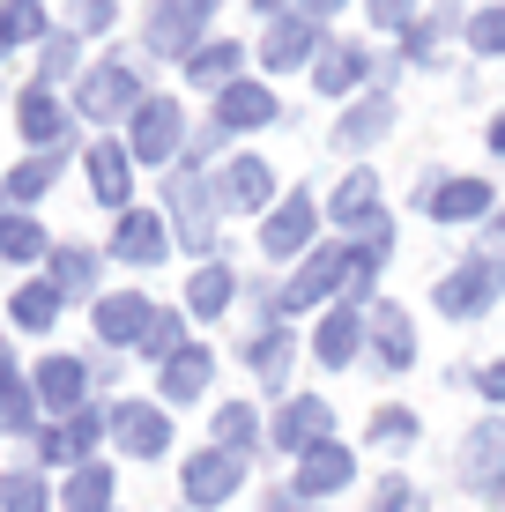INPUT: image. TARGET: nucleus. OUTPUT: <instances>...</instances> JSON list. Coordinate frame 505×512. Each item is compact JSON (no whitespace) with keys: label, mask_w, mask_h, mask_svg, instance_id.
Here are the masks:
<instances>
[{"label":"nucleus","mask_w":505,"mask_h":512,"mask_svg":"<svg viewBox=\"0 0 505 512\" xmlns=\"http://www.w3.org/2000/svg\"><path fill=\"white\" fill-rule=\"evenodd\" d=\"M216 446L238 453V461L260 453V409H253V401H223V409H216Z\"/></svg>","instance_id":"f704fd0d"},{"label":"nucleus","mask_w":505,"mask_h":512,"mask_svg":"<svg viewBox=\"0 0 505 512\" xmlns=\"http://www.w3.org/2000/svg\"><path fill=\"white\" fill-rule=\"evenodd\" d=\"M364 320H372V349H379V364H387V372H409V364H416L409 312H402V305H372Z\"/></svg>","instance_id":"c756f323"},{"label":"nucleus","mask_w":505,"mask_h":512,"mask_svg":"<svg viewBox=\"0 0 505 512\" xmlns=\"http://www.w3.org/2000/svg\"><path fill=\"white\" fill-rule=\"evenodd\" d=\"M60 498L45 490V475H30V468H8L0 475V512H52Z\"/></svg>","instance_id":"c9c22d12"},{"label":"nucleus","mask_w":505,"mask_h":512,"mask_svg":"<svg viewBox=\"0 0 505 512\" xmlns=\"http://www.w3.org/2000/svg\"><path fill=\"white\" fill-rule=\"evenodd\" d=\"M327 52V30L312 23V15H275L268 30H260V67H268V75H290V67H312Z\"/></svg>","instance_id":"6e6552de"},{"label":"nucleus","mask_w":505,"mask_h":512,"mask_svg":"<svg viewBox=\"0 0 505 512\" xmlns=\"http://www.w3.org/2000/svg\"><path fill=\"white\" fill-rule=\"evenodd\" d=\"M364 15H372L379 38H409V30L424 23V8H416V0H364Z\"/></svg>","instance_id":"ea45409f"},{"label":"nucleus","mask_w":505,"mask_h":512,"mask_svg":"<svg viewBox=\"0 0 505 512\" xmlns=\"http://www.w3.org/2000/svg\"><path fill=\"white\" fill-rule=\"evenodd\" d=\"M75 112L82 119H134L142 112V67L127 60V52H112V60H97L90 75H82V90H75Z\"/></svg>","instance_id":"f03ea898"},{"label":"nucleus","mask_w":505,"mask_h":512,"mask_svg":"<svg viewBox=\"0 0 505 512\" xmlns=\"http://www.w3.org/2000/svg\"><path fill=\"white\" fill-rule=\"evenodd\" d=\"M357 483V453L350 446H335V438H327V446H312V453H298V498H335V490H350Z\"/></svg>","instance_id":"a211bd4d"},{"label":"nucleus","mask_w":505,"mask_h":512,"mask_svg":"<svg viewBox=\"0 0 505 512\" xmlns=\"http://www.w3.org/2000/svg\"><path fill=\"white\" fill-rule=\"evenodd\" d=\"M231 290H238V275L223 268V260H201V268L186 275V312H194V320H216V312L231 305Z\"/></svg>","instance_id":"7c9ffc66"},{"label":"nucleus","mask_w":505,"mask_h":512,"mask_svg":"<svg viewBox=\"0 0 505 512\" xmlns=\"http://www.w3.org/2000/svg\"><path fill=\"white\" fill-rule=\"evenodd\" d=\"M0 431H38V394H30V386H8V394H0Z\"/></svg>","instance_id":"79ce46f5"},{"label":"nucleus","mask_w":505,"mask_h":512,"mask_svg":"<svg viewBox=\"0 0 505 512\" xmlns=\"http://www.w3.org/2000/svg\"><path fill=\"white\" fill-rule=\"evenodd\" d=\"M75 60H82V38H75V30H52V38H45V82H60Z\"/></svg>","instance_id":"a18cd8bd"},{"label":"nucleus","mask_w":505,"mask_h":512,"mask_svg":"<svg viewBox=\"0 0 505 512\" xmlns=\"http://www.w3.org/2000/svg\"><path fill=\"white\" fill-rule=\"evenodd\" d=\"M164 201H171V216H179V245L186 253H208V245H216V216H223L216 179H201L194 164H179L171 186H164Z\"/></svg>","instance_id":"39448f33"},{"label":"nucleus","mask_w":505,"mask_h":512,"mask_svg":"<svg viewBox=\"0 0 505 512\" xmlns=\"http://www.w3.org/2000/svg\"><path fill=\"white\" fill-rule=\"evenodd\" d=\"M364 334H372V320H357V312L342 305V312H320V334H312V349H320L327 372H342V364H357Z\"/></svg>","instance_id":"bb28decb"},{"label":"nucleus","mask_w":505,"mask_h":512,"mask_svg":"<svg viewBox=\"0 0 505 512\" xmlns=\"http://www.w3.org/2000/svg\"><path fill=\"white\" fill-rule=\"evenodd\" d=\"M320 238V201L312 193H283V201L260 216V253L268 260H305Z\"/></svg>","instance_id":"423d86ee"},{"label":"nucleus","mask_w":505,"mask_h":512,"mask_svg":"<svg viewBox=\"0 0 505 512\" xmlns=\"http://www.w3.org/2000/svg\"><path fill=\"white\" fill-rule=\"evenodd\" d=\"M60 305H67V297L52 290V275H30V282H15V290H8V320L23 327V334L60 327Z\"/></svg>","instance_id":"a878e982"},{"label":"nucleus","mask_w":505,"mask_h":512,"mask_svg":"<svg viewBox=\"0 0 505 512\" xmlns=\"http://www.w3.org/2000/svg\"><path fill=\"white\" fill-rule=\"evenodd\" d=\"M15 127H23V141L45 156V149H67V134H75V112L52 97V82H30V90L15 97Z\"/></svg>","instance_id":"f8f14e48"},{"label":"nucleus","mask_w":505,"mask_h":512,"mask_svg":"<svg viewBox=\"0 0 505 512\" xmlns=\"http://www.w3.org/2000/svg\"><path fill=\"white\" fill-rule=\"evenodd\" d=\"M52 290L60 297H97V253L90 245H52Z\"/></svg>","instance_id":"473e14b6"},{"label":"nucleus","mask_w":505,"mask_h":512,"mask_svg":"<svg viewBox=\"0 0 505 512\" xmlns=\"http://www.w3.org/2000/svg\"><path fill=\"white\" fill-rule=\"evenodd\" d=\"M416 438H424L416 409H372V446H387V453H409Z\"/></svg>","instance_id":"4c0bfd02"},{"label":"nucleus","mask_w":505,"mask_h":512,"mask_svg":"<svg viewBox=\"0 0 505 512\" xmlns=\"http://www.w3.org/2000/svg\"><path fill=\"white\" fill-rule=\"evenodd\" d=\"M119 23V0H67V30L75 38H104Z\"/></svg>","instance_id":"a19ab883"},{"label":"nucleus","mask_w":505,"mask_h":512,"mask_svg":"<svg viewBox=\"0 0 505 512\" xmlns=\"http://www.w3.org/2000/svg\"><path fill=\"white\" fill-rule=\"evenodd\" d=\"M505 297V268L498 260H461V268H446L431 282V305H439V320H483V312H498Z\"/></svg>","instance_id":"f257e3e1"},{"label":"nucleus","mask_w":505,"mask_h":512,"mask_svg":"<svg viewBox=\"0 0 505 512\" xmlns=\"http://www.w3.org/2000/svg\"><path fill=\"white\" fill-rule=\"evenodd\" d=\"M335 8H342V0H298V15H312V23H327Z\"/></svg>","instance_id":"3c124183"},{"label":"nucleus","mask_w":505,"mask_h":512,"mask_svg":"<svg viewBox=\"0 0 505 512\" xmlns=\"http://www.w3.org/2000/svg\"><path fill=\"white\" fill-rule=\"evenodd\" d=\"M372 512H431V505H424V490H416V483H402V475H387V483L372 490Z\"/></svg>","instance_id":"37998d69"},{"label":"nucleus","mask_w":505,"mask_h":512,"mask_svg":"<svg viewBox=\"0 0 505 512\" xmlns=\"http://www.w3.org/2000/svg\"><path fill=\"white\" fill-rule=\"evenodd\" d=\"M461 38H468V52L498 60V52H505V0H498V8H476V15H468V30H461Z\"/></svg>","instance_id":"58836bf2"},{"label":"nucleus","mask_w":505,"mask_h":512,"mask_svg":"<svg viewBox=\"0 0 505 512\" xmlns=\"http://www.w3.org/2000/svg\"><path fill=\"white\" fill-rule=\"evenodd\" d=\"M491 156H505V112L491 119Z\"/></svg>","instance_id":"6e6d98bb"},{"label":"nucleus","mask_w":505,"mask_h":512,"mask_svg":"<svg viewBox=\"0 0 505 512\" xmlns=\"http://www.w3.org/2000/svg\"><path fill=\"white\" fill-rule=\"evenodd\" d=\"M156 320V305L142 290H112V297H97V342H112V349H142V334Z\"/></svg>","instance_id":"6ab92c4d"},{"label":"nucleus","mask_w":505,"mask_h":512,"mask_svg":"<svg viewBox=\"0 0 505 512\" xmlns=\"http://www.w3.org/2000/svg\"><path fill=\"white\" fill-rule=\"evenodd\" d=\"M483 260H498V268H505V208L491 216V231H483Z\"/></svg>","instance_id":"8fccbe9b"},{"label":"nucleus","mask_w":505,"mask_h":512,"mask_svg":"<svg viewBox=\"0 0 505 512\" xmlns=\"http://www.w3.org/2000/svg\"><path fill=\"white\" fill-rule=\"evenodd\" d=\"M350 275H357V245L327 238V245H312V253L298 260V275L283 282V305L290 312H312V305H327V297L350 290Z\"/></svg>","instance_id":"7ed1b4c3"},{"label":"nucleus","mask_w":505,"mask_h":512,"mask_svg":"<svg viewBox=\"0 0 505 512\" xmlns=\"http://www.w3.org/2000/svg\"><path fill=\"white\" fill-rule=\"evenodd\" d=\"M149 8H164V15H179V23H208V15L223 8V0H149Z\"/></svg>","instance_id":"de8ad7c7"},{"label":"nucleus","mask_w":505,"mask_h":512,"mask_svg":"<svg viewBox=\"0 0 505 512\" xmlns=\"http://www.w3.org/2000/svg\"><path fill=\"white\" fill-rule=\"evenodd\" d=\"M0 52H15V15L0 8Z\"/></svg>","instance_id":"5fc2aeb1"},{"label":"nucleus","mask_w":505,"mask_h":512,"mask_svg":"<svg viewBox=\"0 0 505 512\" xmlns=\"http://www.w3.org/2000/svg\"><path fill=\"white\" fill-rule=\"evenodd\" d=\"M60 512H112V468H104V461H82V468H67Z\"/></svg>","instance_id":"2f4dec72"},{"label":"nucleus","mask_w":505,"mask_h":512,"mask_svg":"<svg viewBox=\"0 0 505 512\" xmlns=\"http://www.w3.org/2000/svg\"><path fill=\"white\" fill-rule=\"evenodd\" d=\"M498 505H505V498H498Z\"/></svg>","instance_id":"4d7b16f0"},{"label":"nucleus","mask_w":505,"mask_h":512,"mask_svg":"<svg viewBox=\"0 0 505 512\" xmlns=\"http://www.w3.org/2000/svg\"><path fill=\"white\" fill-rule=\"evenodd\" d=\"M186 82L208 90V97H223L231 82H246V45H238V38H208L194 60H186Z\"/></svg>","instance_id":"4be33fe9"},{"label":"nucleus","mask_w":505,"mask_h":512,"mask_svg":"<svg viewBox=\"0 0 505 512\" xmlns=\"http://www.w3.org/2000/svg\"><path fill=\"white\" fill-rule=\"evenodd\" d=\"M82 171H90L97 208H112V216L134 208V149L127 141H90V149H82Z\"/></svg>","instance_id":"9d476101"},{"label":"nucleus","mask_w":505,"mask_h":512,"mask_svg":"<svg viewBox=\"0 0 505 512\" xmlns=\"http://www.w3.org/2000/svg\"><path fill=\"white\" fill-rule=\"evenodd\" d=\"M60 171H67V149H45V156H30V164H15L8 179H0V201H8V208H23V216H30V201H45V186L60 179Z\"/></svg>","instance_id":"c85d7f7f"},{"label":"nucleus","mask_w":505,"mask_h":512,"mask_svg":"<svg viewBox=\"0 0 505 512\" xmlns=\"http://www.w3.org/2000/svg\"><path fill=\"white\" fill-rule=\"evenodd\" d=\"M90 364L82 357H45L38 372H30V394H38V409H60V416H75V409H90Z\"/></svg>","instance_id":"2eb2a0df"},{"label":"nucleus","mask_w":505,"mask_h":512,"mask_svg":"<svg viewBox=\"0 0 505 512\" xmlns=\"http://www.w3.org/2000/svg\"><path fill=\"white\" fill-rule=\"evenodd\" d=\"M290 349H298V334H290V327H260V334H246V364L260 372V386H283Z\"/></svg>","instance_id":"72a5a7b5"},{"label":"nucleus","mask_w":505,"mask_h":512,"mask_svg":"<svg viewBox=\"0 0 505 512\" xmlns=\"http://www.w3.org/2000/svg\"><path fill=\"white\" fill-rule=\"evenodd\" d=\"M8 386H23V379H15V349L0 342V394H8Z\"/></svg>","instance_id":"603ef678"},{"label":"nucleus","mask_w":505,"mask_h":512,"mask_svg":"<svg viewBox=\"0 0 505 512\" xmlns=\"http://www.w3.org/2000/svg\"><path fill=\"white\" fill-rule=\"evenodd\" d=\"M476 394L491 401V409H505V364H483V379H476Z\"/></svg>","instance_id":"09e8293b"},{"label":"nucleus","mask_w":505,"mask_h":512,"mask_svg":"<svg viewBox=\"0 0 505 512\" xmlns=\"http://www.w3.org/2000/svg\"><path fill=\"white\" fill-rule=\"evenodd\" d=\"M194 127H186V104L179 97H142V112L127 119V149L134 164H179Z\"/></svg>","instance_id":"20e7f679"},{"label":"nucleus","mask_w":505,"mask_h":512,"mask_svg":"<svg viewBox=\"0 0 505 512\" xmlns=\"http://www.w3.org/2000/svg\"><path fill=\"white\" fill-rule=\"evenodd\" d=\"M394 127V97L387 90H372V97H357L350 112H342V127L327 134V149H342V156H357V149H372L379 134Z\"/></svg>","instance_id":"412c9836"},{"label":"nucleus","mask_w":505,"mask_h":512,"mask_svg":"<svg viewBox=\"0 0 505 512\" xmlns=\"http://www.w3.org/2000/svg\"><path fill=\"white\" fill-rule=\"evenodd\" d=\"M364 75H372V45H327L312 60V90L320 97H350V90H364Z\"/></svg>","instance_id":"b1692460"},{"label":"nucleus","mask_w":505,"mask_h":512,"mask_svg":"<svg viewBox=\"0 0 505 512\" xmlns=\"http://www.w3.org/2000/svg\"><path fill=\"white\" fill-rule=\"evenodd\" d=\"M461 483L483 490V498H505V423H476V431L461 438Z\"/></svg>","instance_id":"4468645a"},{"label":"nucleus","mask_w":505,"mask_h":512,"mask_svg":"<svg viewBox=\"0 0 505 512\" xmlns=\"http://www.w3.org/2000/svg\"><path fill=\"white\" fill-rule=\"evenodd\" d=\"M8 15H15V45H45L52 38V15L38 0H8Z\"/></svg>","instance_id":"c03bdc74"},{"label":"nucleus","mask_w":505,"mask_h":512,"mask_svg":"<svg viewBox=\"0 0 505 512\" xmlns=\"http://www.w3.org/2000/svg\"><path fill=\"white\" fill-rule=\"evenodd\" d=\"M0 260H8V268H38V260H52L45 223L23 216V208H0Z\"/></svg>","instance_id":"cd10ccee"},{"label":"nucleus","mask_w":505,"mask_h":512,"mask_svg":"<svg viewBox=\"0 0 505 512\" xmlns=\"http://www.w3.org/2000/svg\"><path fill=\"white\" fill-rule=\"evenodd\" d=\"M223 141H231V134H223V127H216V119H208V127H201L194 141H186V164H194V171H201V164H208V156H216V149H223Z\"/></svg>","instance_id":"49530a36"},{"label":"nucleus","mask_w":505,"mask_h":512,"mask_svg":"<svg viewBox=\"0 0 505 512\" xmlns=\"http://www.w3.org/2000/svg\"><path fill=\"white\" fill-rule=\"evenodd\" d=\"M216 201H223V216H268V208H275L268 156H231V164L216 171Z\"/></svg>","instance_id":"1a4fd4ad"},{"label":"nucleus","mask_w":505,"mask_h":512,"mask_svg":"<svg viewBox=\"0 0 505 512\" xmlns=\"http://www.w3.org/2000/svg\"><path fill=\"white\" fill-rule=\"evenodd\" d=\"M238 483H246V461H238V453H223V446H201L194 461H186V505H194V512L231 505Z\"/></svg>","instance_id":"9b49d317"},{"label":"nucleus","mask_w":505,"mask_h":512,"mask_svg":"<svg viewBox=\"0 0 505 512\" xmlns=\"http://www.w3.org/2000/svg\"><path fill=\"white\" fill-rule=\"evenodd\" d=\"M186 349V312H164L156 305V320H149V334H142V357L149 364H171Z\"/></svg>","instance_id":"e433bc0d"},{"label":"nucleus","mask_w":505,"mask_h":512,"mask_svg":"<svg viewBox=\"0 0 505 512\" xmlns=\"http://www.w3.org/2000/svg\"><path fill=\"white\" fill-rule=\"evenodd\" d=\"M327 216L342 223V231H364V223H379L387 208H379V171H342V186L327 193Z\"/></svg>","instance_id":"5701e85b"},{"label":"nucleus","mask_w":505,"mask_h":512,"mask_svg":"<svg viewBox=\"0 0 505 512\" xmlns=\"http://www.w3.org/2000/svg\"><path fill=\"white\" fill-rule=\"evenodd\" d=\"M171 253V223L156 216V208H127L112 231V260L119 268H156V260Z\"/></svg>","instance_id":"dca6fc26"},{"label":"nucleus","mask_w":505,"mask_h":512,"mask_svg":"<svg viewBox=\"0 0 505 512\" xmlns=\"http://www.w3.org/2000/svg\"><path fill=\"white\" fill-rule=\"evenodd\" d=\"M327 431H335L327 401L320 394H290L283 409H275V423H268V446L275 453H312V446H327Z\"/></svg>","instance_id":"ddd939ff"},{"label":"nucleus","mask_w":505,"mask_h":512,"mask_svg":"<svg viewBox=\"0 0 505 512\" xmlns=\"http://www.w3.org/2000/svg\"><path fill=\"white\" fill-rule=\"evenodd\" d=\"M290 8H298V0H253V15H268V23H275V15H290Z\"/></svg>","instance_id":"864d4df0"},{"label":"nucleus","mask_w":505,"mask_h":512,"mask_svg":"<svg viewBox=\"0 0 505 512\" xmlns=\"http://www.w3.org/2000/svg\"><path fill=\"white\" fill-rule=\"evenodd\" d=\"M112 446L134 453V461H156L171 446V416L149 409V401H112Z\"/></svg>","instance_id":"f3484780"},{"label":"nucleus","mask_w":505,"mask_h":512,"mask_svg":"<svg viewBox=\"0 0 505 512\" xmlns=\"http://www.w3.org/2000/svg\"><path fill=\"white\" fill-rule=\"evenodd\" d=\"M208 379H216V357H208V349H194V342H186L171 364H156V386H164V401H171V409L201 401V386H208Z\"/></svg>","instance_id":"393cba45"},{"label":"nucleus","mask_w":505,"mask_h":512,"mask_svg":"<svg viewBox=\"0 0 505 512\" xmlns=\"http://www.w3.org/2000/svg\"><path fill=\"white\" fill-rule=\"evenodd\" d=\"M416 208H424L431 223H483L498 208V193H491V179H446V171H424Z\"/></svg>","instance_id":"0eeeda50"},{"label":"nucleus","mask_w":505,"mask_h":512,"mask_svg":"<svg viewBox=\"0 0 505 512\" xmlns=\"http://www.w3.org/2000/svg\"><path fill=\"white\" fill-rule=\"evenodd\" d=\"M208 119H216L223 134H260V127H275V119H283V104H275V90H260V82H231Z\"/></svg>","instance_id":"aec40b11"}]
</instances>
